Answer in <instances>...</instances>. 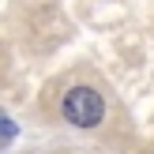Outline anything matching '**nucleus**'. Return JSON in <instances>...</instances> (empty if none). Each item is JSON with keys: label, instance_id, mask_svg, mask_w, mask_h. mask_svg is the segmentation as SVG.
<instances>
[{"label": "nucleus", "instance_id": "nucleus-1", "mask_svg": "<svg viewBox=\"0 0 154 154\" xmlns=\"http://www.w3.org/2000/svg\"><path fill=\"white\" fill-rule=\"evenodd\" d=\"M60 113H64V120L75 124V128H94V124H102V117H105V102H102V94L90 90V87H72L64 94V102H60Z\"/></svg>", "mask_w": 154, "mask_h": 154}]
</instances>
